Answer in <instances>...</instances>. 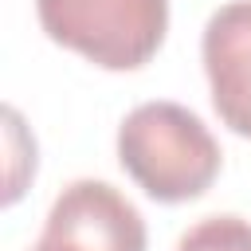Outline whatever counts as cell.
<instances>
[{"mask_svg": "<svg viewBox=\"0 0 251 251\" xmlns=\"http://www.w3.org/2000/svg\"><path fill=\"white\" fill-rule=\"evenodd\" d=\"M118 161L157 204H184L220 176V141L180 102H141L118 126Z\"/></svg>", "mask_w": 251, "mask_h": 251, "instance_id": "1", "label": "cell"}, {"mask_svg": "<svg viewBox=\"0 0 251 251\" xmlns=\"http://www.w3.org/2000/svg\"><path fill=\"white\" fill-rule=\"evenodd\" d=\"M35 16L51 43L102 71L145 67L169 31V0H35Z\"/></svg>", "mask_w": 251, "mask_h": 251, "instance_id": "2", "label": "cell"}, {"mask_svg": "<svg viewBox=\"0 0 251 251\" xmlns=\"http://www.w3.org/2000/svg\"><path fill=\"white\" fill-rule=\"evenodd\" d=\"M200 59L220 122L251 137V0H227L208 16Z\"/></svg>", "mask_w": 251, "mask_h": 251, "instance_id": "3", "label": "cell"}, {"mask_svg": "<svg viewBox=\"0 0 251 251\" xmlns=\"http://www.w3.org/2000/svg\"><path fill=\"white\" fill-rule=\"evenodd\" d=\"M43 227L67 239H78L94 251H145L149 243L141 212L114 184L94 180V176L71 180L55 196Z\"/></svg>", "mask_w": 251, "mask_h": 251, "instance_id": "4", "label": "cell"}, {"mask_svg": "<svg viewBox=\"0 0 251 251\" xmlns=\"http://www.w3.org/2000/svg\"><path fill=\"white\" fill-rule=\"evenodd\" d=\"M176 251H251V220L231 212L204 216L176 239Z\"/></svg>", "mask_w": 251, "mask_h": 251, "instance_id": "5", "label": "cell"}, {"mask_svg": "<svg viewBox=\"0 0 251 251\" xmlns=\"http://www.w3.org/2000/svg\"><path fill=\"white\" fill-rule=\"evenodd\" d=\"M31 251H94V247H86V243H78V239H67V235H59V231H47V227H43V235H39V243H35Z\"/></svg>", "mask_w": 251, "mask_h": 251, "instance_id": "6", "label": "cell"}]
</instances>
